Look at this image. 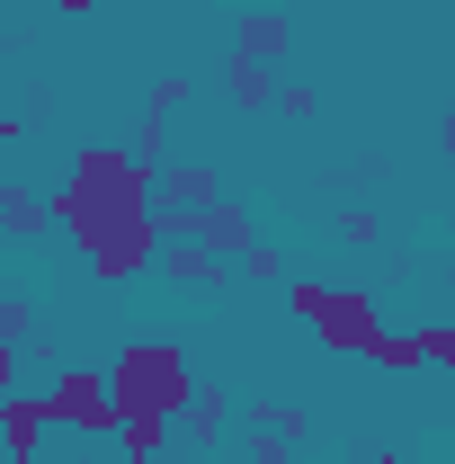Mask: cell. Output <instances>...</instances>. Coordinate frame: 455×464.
I'll return each mask as SVG.
<instances>
[{
  "mask_svg": "<svg viewBox=\"0 0 455 464\" xmlns=\"http://www.w3.org/2000/svg\"><path fill=\"white\" fill-rule=\"evenodd\" d=\"M54 224L72 232V250L99 268V277H143L152 250H161V224H152V161L134 152H81L72 179L54 197Z\"/></svg>",
  "mask_w": 455,
  "mask_h": 464,
  "instance_id": "1",
  "label": "cell"
},
{
  "mask_svg": "<svg viewBox=\"0 0 455 464\" xmlns=\"http://www.w3.org/2000/svg\"><path fill=\"white\" fill-rule=\"evenodd\" d=\"M108 384V411L116 420H179L188 411V348L170 340H134V348H116V366L99 375Z\"/></svg>",
  "mask_w": 455,
  "mask_h": 464,
  "instance_id": "2",
  "label": "cell"
},
{
  "mask_svg": "<svg viewBox=\"0 0 455 464\" xmlns=\"http://www.w3.org/2000/svg\"><path fill=\"white\" fill-rule=\"evenodd\" d=\"M36 411H45V429H72V438H116V411H108V384L99 375H54L45 393H36Z\"/></svg>",
  "mask_w": 455,
  "mask_h": 464,
  "instance_id": "3",
  "label": "cell"
},
{
  "mask_svg": "<svg viewBox=\"0 0 455 464\" xmlns=\"http://www.w3.org/2000/svg\"><path fill=\"white\" fill-rule=\"evenodd\" d=\"M224 90H232V108H268V63L232 54V63H224Z\"/></svg>",
  "mask_w": 455,
  "mask_h": 464,
  "instance_id": "4",
  "label": "cell"
},
{
  "mask_svg": "<svg viewBox=\"0 0 455 464\" xmlns=\"http://www.w3.org/2000/svg\"><path fill=\"white\" fill-rule=\"evenodd\" d=\"M0 224H9V232H36V224H54V206L27 197V188H0Z\"/></svg>",
  "mask_w": 455,
  "mask_h": 464,
  "instance_id": "5",
  "label": "cell"
},
{
  "mask_svg": "<svg viewBox=\"0 0 455 464\" xmlns=\"http://www.w3.org/2000/svg\"><path fill=\"white\" fill-rule=\"evenodd\" d=\"M0 393H18V348L0 340Z\"/></svg>",
  "mask_w": 455,
  "mask_h": 464,
  "instance_id": "6",
  "label": "cell"
},
{
  "mask_svg": "<svg viewBox=\"0 0 455 464\" xmlns=\"http://www.w3.org/2000/svg\"><path fill=\"white\" fill-rule=\"evenodd\" d=\"M9 143H18V116H0V152H9Z\"/></svg>",
  "mask_w": 455,
  "mask_h": 464,
  "instance_id": "7",
  "label": "cell"
},
{
  "mask_svg": "<svg viewBox=\"0 0 455 464\" xmlns=\"http://www.w3.org/2000/svg\"><path fill=\"white\" fill-rule=\"evenodd\" d=\"M63 9H72V18H81V9H90V0H63Z\"/></svg>",
  "mask_w": 455,
  "mask_h": 464,
  "instance_id": "8",
  "label": "cell"
},
{
  "mask_svg": "<svg viewBox=\"0 0 455 464\" xmlns=\"http://www.w3.org/2000/svg\"><path fill=\"white\" fill-rule=\"evenodd\" d=\"M357 464H393V456H357Z\"/></svg>",
  "mask_w": 455,
  "mask_h": 464,
  "instance_id": "9",
  "label": "cell"
}]
</instances>
